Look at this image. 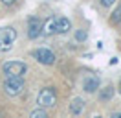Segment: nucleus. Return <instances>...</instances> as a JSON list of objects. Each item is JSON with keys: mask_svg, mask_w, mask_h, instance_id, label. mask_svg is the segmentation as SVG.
Returning <instances> with one entry per match:
<instances>
[{"mask_svg": "<svg viewBox=\"0 0 121 118\" xmlns=\"http://www.w3.org/2000/svg\"><path fill=\"white\" fill-rule=\"evenodd\" d=\"M26 70H28V66L22 61H6L2 65V72L6 74V78H22Z\"/></svg>", "mask_w": 121, "mask_h": 118, "instance_id": "obj_1", "label": "nucleus"}, {"mask_svg": "<svg viewBox=\"0 0 121 118\" xmlns=\"http://www.w3.org/2000/svg\"><path fill=\"white\" fill-rule=\"evenodd\" d=\"M24 87H26V83H24L22 78H6V79H4V85H2L4 92H6L8 96L20 94V92L24 90Z\"/></svg>", "mask_w": 121, "mask_h": 118, "instance_id": "obj_2", "label": "nucleus"}, {"mask_svg": "<svg viewBox=\"0 0 121 118\" xmlns=\"http://www.w3.org/2000/svg\"><path fill=\"white\" fill-rule=\"evenodd\" d=\"M17 41V30L8 26V28H0V52H8L13 43Z\"/></svg>", "mask_w": 121, "mask_h": 118, "instance_id": "obj_3", "label": "nucleus"}, {"mask_svg": "<svg viewBox=\"0 0 121 118\" xmlns=\"http://www.w3.org/2000/svg\"><path fill=\"white\" fill-rule=\"evenodd\" d=\"M37 103L40 107H53L57 103V92L53 87H44L37 96Z\"/></svg>", "mask_w": 121, "mask_h": 118, "instance_id": "obj_4", "label": "nucleus"}, {"mask_svg": "<svg viewBox=\"0 0 121 118\" xmlns=\"http://www.w3.org/2000/svg\"><path fill=\"white\" fill-rule=\"evenodd\" d=\"M35 59H37L40 65H46L50 66L55 63V54H53L52 50H48V48H39V50H35Z\"/></svg>", "mask_w": 121, "mask_h": 118, "instance_id": "obj_5", "label": "nucleus"}, {"mask_svg": "<svg viewBox=\"0 0 121 118\" xmlns=\"http://www.w3.org/2000/svg\"><path fill=\"white\" fill-rule=\"evenodd\" d=\"M81 83H83L84 92H88V94H94L95 90H99V85H101L99 78H97V76H94V74H86Z\"/></svg>", "mask_w": 121, "mask_h": 118, "instance_id": "obj_6", "label": "nucleus"}, {"mask_svg": "<svg viewBox=\"0 0 121 118\" xmlns=\"http://www.w3.org/2000/svg\"><path fill=\"white\" fill-rule=\"evenodd\" d=\"M42 33V20L37 17H31L28 20V37L30 39H37Z\"/></svg>", "mask_w": 121, "mask_h": 118, "instance_id": "obj_7", "label": "nucleus"}, {"mask_svg": "<svg viewBox=\"0 0 121 118\" xmlns=\"http://www.w3.org/2000/svg\"><path fill=\"white\" fill-rule=\"evenodd\" d=\"M72 30V22L68 17H59L55 19V33H68Z\"/></svg>", "mask_w": 121, "mask_h": 118, "instance_id": "obj_8", "label": "nucleus"}, {"mask_svg": "<svg viewBox=\"0 0 121 118\" xmlns=\"http://www.w3.org/2000/svg\"><path fill=\"white\" fill-rule=\"evenodd\" d=\"M84 111V102H83V98H73V102L70 103V113L72 114H81Z\"/></svg>", "mask_w": 121, "mask_h": 118, "instance_id": "obj_9", "label": "nucleus"}, {"mask_svg": "<svg viewBox=\"0 0 121 118\" xmlns=\"http://www.w3.org/2000/svg\"><path fill=\"white\" fill-rule=\"evenodd\" d=\"M55 33V19H48L46 22H42V35L50 37Z\"/></svg>", "mask_w": 121, "mask_h": 118, "instance_id": "obj_10", "label": "nucleus"}, {"mask_svg": "<svg viewBox=\"0 0 121 118\" xmlns=\"http://www.w3.org/2000/svg\"><path fill=\"white\" fill-rule=\"evenodd\" d=\"M112 96H114V87H112V85H106L105 88L99 90V100H101V102H108V100H112Z\"/></svg>", "mask_w": 121, "mask_h": 118, "instance_id": "obj_11", "label": "nucleus"}, {"mask_svg": "<svg viewBox=\"0 0 121 118\" xmlns=\"http://www.w3.org/2000/svg\"><path fill=\"white\" fill-rule=\"evenodd\" d=\"M121 22V6H117L116 9L112 11V15H110V24H119Z\"/></svg>", "mask_w": 121, "mask_h": 118, "instance_id": "obj_12", "label": "nucleus"}, {"mask_svg": "<svg viewBox=\"0 0 121 118\" xmlns=\"http://www.w3.org/2000/svg\"><path fill=\"white\" fill-rule=\"evenodd\" d=\"M30 118H50V116H48V113H46L42 107H39V109H35L30 114Z\"/></svg>", "mask_w": 121, "mask_h": 118, "instance_id": "obj_13", "label": "nucleus"}, {"mask_svg": "<svg viewBox=\"0 0 121 118\" xmlns=\"http://www.w3.org/2000/svg\"><path fill=\"white\" fill-rule=\"evenodd\" d=\"M86 39H88V31H86V30H77L75 31V41L77 43H84Z\"/></svg>", "mask_w": 121, "mask_h": 118, "instance_id": "obj_14", "label": "nucleus"}, {"mask_svg": "<svg viewBox=\"0 0 121 118\" xmlns=\"http://www.w3.org/2000/svg\"><path fill=\"white\" fill-rule=\"evenodd\" d=\"M116 2H117V0H99V4H101L103 7H112Z\"/></svg>", "mask_w": 121, "mask_h": 118, "instance_id": "obj_15", "label": "nucleus"}, {"mask_svg": "<svg viewBox=\"0 0 121 118\" xmlns=\"http://www.w3.org/2000/svg\"><path fill=\"white\" fill-rule=\"evenodd\" d=\"M15 2H17V0H2V4H4V6H13Z\"/></svg>", "mask_w": 121, "mask_h": 118, "instance_id": "obj_16", "label": "nucleus"}, {"mask_svg": "<svg viewBox=\"0 0 121 118\" xmlns=\"http://www.w3.org/2000/svg\"><path fill=\"white\" fill-rule=\"evenodd\" d=\"M110 118H121V113H112V114H110Z\"/></svg>", "mask_w": 121, "mask_h": 118, "instance_id": "obj_17", "label": "nucleus"}, {"mask_svg": "<svg viewBox=\"0 0 121 118\" xmlns=\"http://www.w3.org/2000/svg\"><path fill=\"white\" fill-rule=\"evenodd\" d=\"M94 118H103V116H99V114H97V116H94Z\"/></svg>", "mask_w": 121, "mask_h": 118, "instance_id": "obj_18", "label": "nucleus"}]
</instances>
